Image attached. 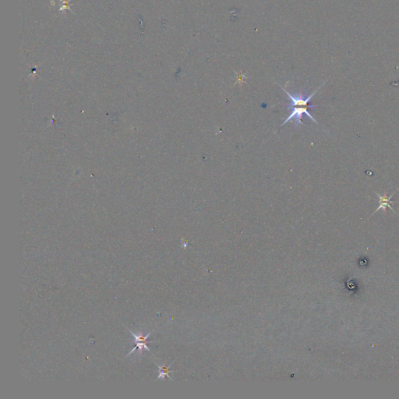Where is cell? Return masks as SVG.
<instances>
[{
	"instance_id": "obj_1",
	"label": "cell",
	"mask_w": 399,
	"mask_h": 399,
	"mask_svg": "<svg viewBox=\"0 0 399 399\" xmlns=\"http://www.w3.org/2000/svg\"><path fill=\"white\" fill-rule=\"evenodd\" d=\"M323 84L320 85V87L316 89L315 92L312 93L310 95H305V94H303V91L292 94L290 91H288L286 88L280 86L281 88L286 92L288 99L290 102V104L286 105V108L290 111V114H289L287 119L282 123L281 127H282L284 125H286L288 123H290V121H293V123H294L295 127H298L300 125H303L302 118H303L304 114L307 117L313 120V122H315V124H318L314 116L309 112V108H316V107L319 106V105H310V103H311V101L312 100L314 96L316 95V93L320 90V87H322Z\"/></svg>"
},
{
	"instance_id": "obj_2",
	"label": "cell",
	"mask_w": 399,
	"mask_h": 399,
	"mask_svg": "<svg viewBox=\"0 0 399 399\" xmlns=\"http://www.w3.org/2000/svg\"><path fill=\"white\" fill-rule=\"evenodd\" d=\"M129 332L131 334L132 336L134 337V339H135L134 343L136 344V346L135 348H133L131 351L128 353V355L126 356V357H129L130 354L133 353L135 350H137V353H139V354H141L145 349L147 350V351L150 352V349L147 347V344L148 342V338L150 335H151V332L147 334L146 336H144V334L142 333V332H140L139 334L133 333L130 330H129Z\"/></svg>"
},
{
	"instance_id": "obj_3",
	"label": "cell",
	"mask_w": 399,
	"mask_h": 399,
	"mask_svg": "<svg viewBox=\"0 0 399 399\" xmlns=\"http://www.w3.org/2000/svg\"><path fill=\"white\" fill-rule=\"evenodd\" d=\"M395 193H396V192H395ZM392 193L390 197H388V196H387V193H384L383 196L379 194V193H376L377 195L378 196V197H379V207H378V209L374 211V213L378 212V210H380L386 211V209H388V208H389L391 210H393V212H396L395 210H394L393 208L391 206L392 204L395 203L392 202V201H391V199H392V197H393L394 193Z\"/></svg>"
},
{
	"instance_id": "obj_4",
	"label": "cell",
	"mask_w": 399,
	"mask_h": 399,
	"mask_svg": "<svg viewBox=\"0 0 399 399\" xmlns=\"http://www.w3.org/2000/svg\"><path fill=\"white\" fill-rule=\"evenodd\" d=\"M170 366L171 365L168 366V367H166L165 366H158V368H159V375H158V378L157 379H164L165 377H168L169 378L170 380H172V378H170L169 377V373L171 372L168 369L170 368Z\"/></svg>"
}]
</instances>
